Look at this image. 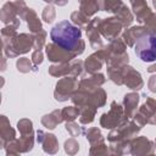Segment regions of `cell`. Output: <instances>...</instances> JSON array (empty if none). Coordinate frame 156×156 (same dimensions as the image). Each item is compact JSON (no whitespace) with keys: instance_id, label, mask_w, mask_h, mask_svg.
<instances>
[{"instance_id":"cell-18","label":"cell","mask_w":156,"mask_h":156,"mask_svg":"<svg viewBox=\"0 0 156 156\" xmlns=\"http://www.w3.org/2000/svg\"><path fill=\"white\" fill-rule=\"evenodd\" d=\"M133 154H149L152 152V143L144 136L133 140Z\"/></svg>"},{"instance_id":"cell-14","label":"cell","mask_w":156,"mask_h":156,"mask_svg":"<svg viewBox=\"0 0 156 156\" xmlns=\"http://www.w3.org/2000/svg\"><path fill=\"white\" fill-rule=\"evenodd\" d=\"M145 34H149L146 27H132L129 29H127L124 33H123V41L129 45V46H133L134 45V41L138 40L140 37L145 35Z\"/></svg>"},{"instance_id":"cell-23","label":"cell","mask_w":156,"mask_h":156,"mask_svg":"<svg viewBox=\"0 0 156 156\" xmlns=\"http://www.w3.org/2000/svg\"><path fill=\"white\" fill-rule=\"evenodd\" d=\"M80 122L82 123H90L93 122L94 119V116H95V111H96V107H93V106H84V107H80Z\"/></svg>"},{"instance_id":"cell-16","label":"cell","mask_w":156,"mask_h":156,"mask_svg":"<svg viewBox=\"0 0 156 156\" xmlns=\"http://www.w3.org/2000/svg\"><path fill=\"white\" fill-rule=\"evenodd\" d=\"M105 82V77L102 74H94L93 77L88 79H83L79 83V90H85V91H91L93 89L98 88Z\"/></svg>"},{"instance_id":"cell-35","label":"cell","mask_w":156,"mask_h":156,"mask_svg":"<svg viewBox=\"0 0 156 156\" xmlns=\"http://www.w3.org/2000/svg\"><path fill=\"white\" fill-rule=\"evenodd\" d=\"M66 129L71 133V135H72V136H76V135H78V134L80 133V130H79L78 126H77L76 123H72V122H68V123L66 124Z\"/></svg>"},{"instance_id":"cell-15","label":"cell","mask_w":156,"mask_h":156,"mask_svg":"<svg viewBox=\"0 0 156 156\" xmlns=\"http://www.w3.org/2000/svg\"><path fill=\"white\" fill-rule=\"evenodd\" d=\"M130 2H132V6H133V10H134L138 22L145 21V18L151 13L145 0H130Z\"/></svg>"},{"instance_id":"cell-19","label":"cell","mask_w":156,"mask_h":156,"mask_svg":"<svg viewBox=\"0 0 156 156\" xmlns=\"http://www.w3.org/2000/svg\"><path fill=\"white\" fill-rule=\"evenodd\" d=\"M62 121H63L62 112H61V111H54V112H51L50 115L44 116L43 119H41V123H43L46 128L54 129V128H55L60 122H62Z\"/></svg>"},{"instance_id":"cell-6","label":"cell","mask_w":156,"mask_h":156,"mask_svg":"<svg viewBox=\"0 0 156 156\" xmlns=\"http://www.w3.org/2000/svg\"><path fill=\"white\" fill-rule=\"evenodd\" d=\"M122 23L117 20V18H106L104 21H100L99 24V32L107 39V40H113L116 39V37L121 33V28H122Z\"/></svg>"},{"instance_id":"cell-32","label":"cell","mask_w":156,"mask_h":156,"mask_svg":"<svg viewBox=\"0 0 156 156\" xmlns=\"http://www.w3.org/2000/svg\"><path fill=\"white\" fill-rule=\"evenodd\" d=\"M55 18V10L52 6H46L44 9V12H43V20L48 23H51L52 20Z\"/></svg>"},{"instance_id":"cell-11","label":"cell","mask_w":156,"mask_h":156,"mask_svg":"<svg viewBox=\"0 0 156 156\" xmlns=\"http://www.w3.org/2000/svg\"><path fill=\"white\" fill-rule=\"evenodd\" d=\"M123 83L127 87H129L130 89H135V90H138L143 87V80H141L140 73L129 66L123 67Z\"/></svg>"},{"instance_id":"cell-33","label":"cell","mask_w":156,"mask_h":156,"mask_svg":"<svg viewBox=\"0 0 156 156\" xmlns=\"http://www.w3.org/2000/svg\"><path fill=\"white\" fill-rule=\"evenodd\" d=\"M17 68H18V71H21L23 73L24 72H29L32 69V65H30L28 58H20L17 61Z\"/></svg>"},{"instance_id":"cell-40","label":"cell","mask_w":156,"mask_h":156,"mask_svg":"<svg viewBox=\"0 0 156 156\" xmlns=\"http://www.w3.org/2000/svg\"><path fill=\"white\" fill-rule=\"evenodd\" d=\"M152 2H154V6L156 7V0H152Z\"/></svg>"},{"instance_id":"cell-29","label":"cell","mask_w":156,"mask_h":156,"mask_svg":"<svg viewBox=\"0 0 156 156\" xmlns=\"http://www.w3.org/2000/svg\"><path fill=\"white\" fill-rule=\"evenodd\" d=\"M71 20H72L76 24H78V26H84V24L88 23V16L84 15L82 11H76V12H73L72 16H71Z\"/></svg>"},{"instance_id":"cell-10","label":"cell","mask_w":156,"mask_h":156,"mask_svg":"<svg viewBox=\"0 0 156 156\" xmlns=\"http://www.w3.org/2000/svg\"><path fill=\"white\" fill-rule=\"evenodd\" d=\"M156 112V101L152 99H147L146 102L140 107V110L136 112V115L134 116L135 121L139 123V126H144L145 123H149L150 119L152 118V116Z\"/></svg>"},{"instance_id":"cell-13","label":"cell","mask_w":156,"mask_h":156,"mask_svg":"<svg viewBox=\"0 0 156 156\" xmlns=\"http://www.w3.org/2000/svg\"><path fill=\"white\" fill-rule=\"evenodd\" d=\"M38 141L40 144H43V147L46 152L49 154H55L54 149L57 151L58 149V144H57V140H56V136L52 135V134H48V133H44L43 130H38Z\"/></svg>"},{"instance_id":"cell-25","label":"cell","mask_w":156,"mask_h":156,"mask_svg":"<svg viewBox=\"0 0 156 156\" xmlns=\"http://www.w3.org/2000/svg\"><path fill=\"white\" fill-rule=\"evenodd\" d=\"M107 49H108L110 54H112V55H121V54L126 52V44L121 39H113Z\"/></svg>"},{"instance_id":"cell-4","label":"cell","mask_w":156,"mask_h":156,"mask_svg":"<svg viewBox=\"0 0 156 156\" xmlns=\"http://www.w3.org/2000/svg\"><path fill=\"white\" fill-rule=\"evenodd\" d=\"M126 118H123V110L122 107L116 102L113 101L111 104V110L107 112V113H104L101 116V119H100V124L104 127V128H115L117 126H119L121 122H123Z\"/></svg>"},{"instance_id":"cell-37","label":"cell","mask_w":156,"mask_h":156,"mask_svg":"<svg viewBox=\"0 0 156 156\" xmlns=\"http://www.w3.org/2000/svg\"><path fill=\"white\" fill-rule=\"evenodd\" d=\"M149 89L152 91V93H156V76H152L149 80Z\"/></svg>"},{"instance_id":"cell-7","label":"cell","mask_w":156,"mask_h":156,"mask_svg":"<svg viewBox=\"0 0 156 156\" xmlns=\"http://www.w3.org/2000/svg\"><path fill=\"white\" fill-rule=\"evenodd\" d=\"M46 54H48V57L50 61H54V62H69L72 58H74L77 55L72 51H68V50H65L62 49L61 46H58L57 44H48L46 45Z\"/></svg>"},{"instance_id":"cell-5","label":"cell","mask_w":156,"mask_h":156,"mask_svg":"<svg viewBox=\"0 0 156 156\" xmlns=\"http://www.w3.org/2000/svg\"><path fill=\"white\" fill-rule=\"evenodd\" d=\"M78 85L74 78H63L56 84V90L54 93L57 101H66L72 98V93Z\"/></svg>"},{"instance_id":"cell-1","label":"cell","mask_w":156,"mask_h":156,"mask_svg":"<svg viewBox=\"0 0 156 156\" xmlns=\"http://www.w3.org/2000/svg\"><path fill=\"white\" fill-rule=\"evenodd\" d=\"M50 37L55 44L65 50L80 55L84 51L85 44L82 40V32L78 27L71 24L68 21L57 23L50 32Z\"/></svg>"},{"instance_id":"cell-27","label":"cell","mask_w":156,"mask_h":156,"mask_svg":"<svg viewBox=\"0 0 156 156\" xmlns=\"http://www.w3.org/2000/svg\"><path fill=\"white\" fill-rule=\"evenodd\" d=\"M87 139L90 141L91 145H94L95 143H102V136H101V133L98 128H90L87 133Z\"/></svg>"},{"instance_id":"cell-22","label":"cell","mask_w":156,"mask_h":156,"mask_svg":"<svg viewBox=\"0 0 156 156\" xmlns=\"http://www.w3.org/2000/svg\"><path fill=\"white\" fill-rule=\"evenodd\" d=\"M27 23H28V27H29L30 32H33V33H38V32H40V30H41V23H40L39 18H38L37 13H35L32 9H29V10H28Z\"/></svg>"},{"instance_id":"cell-12","label":"cell","mask_w":156,"mask_h":156,"mask_svg":"<svg viewBox=\"0 0 156 156\" xmlns=\"http://www.w3.org/2000/svg\"><path fill=\"white\" fill-rule=\"evenodd\" d=\"M100 18H94L93 21H90L87 26V35L89 37V41L90 45L93 48H101L102 43L99 35V24H100Z\"/></svg>"},{"instance_id":"cell-9","label":"cell","mask_w":156,"mask_h":156,"mask_svg":"<svg viewBox=\"0 0 156 156\" xmlns=\"http://www.w3.org/2000/svg\"><path fill=\"white\" fill-rule=\"evenodd\" d=\"M110 56V51L107 48L96 51L95 54L90 55L87 60H85V69L88 73H94L96 71H99L101 68V65L104 61L107 60V57Z\"/></svg>"},{"instance_id":"cell-17","label":"cell","mask_w":156,"mask_h":156,"mask_svg":"<svg viewBox=\"0 0 156 156\" xmlns=\"http://www.w3.org/2000/svg\"><path fill=\"white\" fill-rule=\"evenodd\" d=\"M138 102H139V95L136 93H129L124 96V112L127 118L134 115Z\"/></svg>"},{"instance_id":"cell-34","label":"cell","mask_w":156,"mask_h":156,"mask_svg":"<svg viewBox=\"0 0 156 156\" xmlns=\"http://www.w3.org/2000/svg\"><path fill=\"white\" fill-rule=\"evenodd\" d=\"M65 146H66V151H67L68 154H76V152L78 151V149H79V145H78V143H77L74 139L67 140V141L65 143Z\"/></svg>"},{"instance_id":"cell-8","label":"cell","mask_w":156,"mask_h":156,"mask_svg":"<svg viewBox=\"0 0 156 156\" xmlns=\"http://www.w3.org/2000/svg\"><path fill=\"white\" fill-rule=\"evenodd\" d=\"M82 61H73L71 63L68 62H63L61 65H57V66H51L49 67V73L51 76H63V74H72L73 77L74 76H78L82 73Z\"/></svg>"},{"instance_id":"cell-30","label":"cell","mask_w":156,"mask_h":156,"mask_svg":"<svg viewBox=\"0 0 156 156\" xmlns=\"http://www.w3.org/2000/svg\"><path fill=\"white\" fill-rule=\"evenodd\" d=\"M18 130L22 133V135L30 134L32 133V122L28 119H22L18 122Z\"/></svg>"},{"instance_id":"cell-20","label":"cell","mask_w":156,"mask_h":156,"mask_svg":"<svg viewBox=\"0 0 156 156\" xmlns=\"http://www.w3.org/2000/svg\"><path fill=\"white\" fill-rule=\"evenodd\" d=\"M115 12H116L117 20L122 23L123 27H127V26H129V24L133 22V16H132V13L129 12V10L127 9L126 5L122 4Z\"/></svg>"},{"instance_id":"cell-28","label":"cell","mask_w":156,"mask_h":156,"mask_svg":"<svg viewBox=\"0 0 156 156\" xmlns=\"http://www.w3.org/2000/svg\"><path fill=\"white\" fill-rule=\"evenodd\" d=\"M145 27H146L149 34L156 35V15L150 13V15L145 18Z\"/></svg>"},{"instance_id":"cell-2","label":"cell","mask_w":156,"mask_h":156,"mask_svg":"<svg viewBox=\"0 0 156 156\" xmlns=\"http://www.w3.org/2000/svg\"><path fill=\"white\" fill-rule=\"evenodd\" d=\"M135 54L144 62L156 61V35L145 34L136 40Z\"/></svg>"},{"instance_id":"cell-39","label":"cell","mask_w":156,"mask_h":156,"mask_svg":"<svg viewBox=\"0 0 156 156\" xmlns=\"http://www.w3.org/2000/svg\"><path fill=\"white\" fill-rule=\"evenodd\" d=\"M149 123H152V124H156V116H154L151 119H150V122Z\"/></svg>"},{"instance_id":"cell-31","label":"cell","mask_w":156,"mask_h":156,"mask_svg":"<svg viewBox=\"0 0 156 156\" xmlns=\"http://www.w3.org/2000/svg\"><path fill=\"white\" fill-rule=\"evenodd\" d=\"M45 37H46V33L41 29L40 32H38L37 35H34V48L40 50L45 43Z\"/></svg>"},{"instance_id":"cell-24","label":"cell","mask_w":156,"mask_h":156,"mask_svg":"<svg viewBox=\"0 0 156 156\" xmlns=\"http://www.w3.org/2000/svg\"><path fill=\"white\" fill-rule=\"evenodd\" d=\"M122 5L121 0H99V9L101 11H116Z\"/></svg>"},{"instance_id":"cell-38","label":"cell","mask_w":156,"mask_h":156,"mask_svg":"<svg viewBox=\"0 0 156 156\" xmlns=\"http://www.w3.org/2000/svg\"><path fill=\"white\" fill-rule=\"evenodd\" d=\"M150 73H152V72H156V65H154V66H151V67H149V69H147Z\"/></svg>"},{"instance_id":"cell-3","label":"cell","mask_w":156,"mask_h":156,"mask_svg":"<svg viewBox=\"0 0 156 156\" xmlns=\"http://www.w3.org/2000/svg\"><path fill=\"white\" fill-rule=\"evenodd\" d=\"M9 41H10L9 45H4L5 54L10 57H15L18 54L27 52L34 45V37L26 34V33H22V34H16Z\"/></svg>"},{"instance_id":"cell-26","label":"cell","mask_w":156,"mask_h":156,"mask_svg":"<svg viewBox=\"0 0 156 156\" xmlns=\"http://www.w3.org/2000/svg\"><path fill=\"white\" fill-rule=\"evenodd\" d=\"M61 112H62L63 119H66V121H68V122H72V121H74V119L78 117L79 108L73 107V106H69V107H65Z\"/></svg>"},{"instance_id":"cell-21","label":"cell","mask_w":156,"mask_h":156,"mask_svg":"<svg viewBox=\"0 0 156 156\" xmlns=\"http://www.w3.org/2000/svg\"><path fill=\"white\" fill-rule=\"evenodd\" d=\"M99 10L98 0H80V11L88 17L94 15Z\"/></svg>"},{"instance_id":"cell-36","label":"cell","mask_w":156,"mask_h":156,"mask_svg":"<svg viewBox=\"0 0 156 156\" xmlns=\"http://www.w3.org/2000/svg\"><path fill=\"white\" fill-rule=\"evenodd\" d=\"M32 61L34 62L35 66L43 62V54H41V50H38V49H37V50L33 52V55H32Z\"/></svg>"}]
</instances>
